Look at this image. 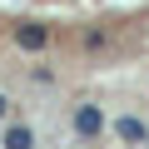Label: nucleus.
I'll use <instances>...</instances> for the list:
<instances>
[{
    "mask_svg": "<svg viewBox=\"0 0 149 149\" xmlns=\"http://www.w3.org/2000/svg\"><path fill=\"white\" fill-rule=\"evenodd\" d=\"M70 129H74V139H80V144H100L104 129H109L104 104H100V100H80V104H74V114H70Z\"/></svg>",
    "mask_w": 149,
    "mask_h": 149,
    "instance_id": "1",
    "label": "nucleus"
},
{
    "mask_svg": "<svg viewBox=\"0 0 149 149\" xmlns=\"http://www.w3.org/2000/svg\"><path fill=\"white\" fill-rule=\"evenodd\" d=\"M109 129H114V139H119V144H129V149L149 144V124H144L139 114H119V119H114Z\"/></svg>",
    "mask_w": 149,
    "mask_h": 149,
    "instance_id": "2",
    "label": "nucleus"
},
{
    "mask_svg": "<svg viewBox=\"0 0 149 149\" xmlns=\"http://www.w3.org/2000/svg\"><path fill=\"white\" fill-rule=\"evenodd\" d=\"M15 45H20L25 55H40V50L50 45V25H40V20H25V25H15Z\"/></svg>",
    "mask_w": 149,
    "mask_h": 149,
    "instance_id": "3",
    "label": "nucleus"
},
{
    "mask_svg": "<svg viewBox=\"0 0 149 149\" xmlns=\"http://www.w3.org/2000/svg\"><path fill=\"white\" fill-rule=\"evenodd\" d=\"M0 144H5V149H35V129H30L25 119H20V124H5Z\"/></svg>",
    "mask_w": 149,
    "mask_h": 149,
    "instance_id": "4",
    "label": "nucleus"
},
{
    "mask_svg": "<svg viewBox=\"0 0 149 149\" xmlns=\"http://www.w3.org/2000/svg\"><path fill=\"white\" fill-rule=\"evenodd\" d=\"M104 40H109V35H104V30H85V50H100V45H104Z\"/></svg>",
    "mask_w": 149,
    "mask_h": 149,
    "instance_id": "5",
    "label": "nucleus"
},
{
    "mask_svg": "<svg viewBox=\"0 0 149 149\" xmlns=\"http://www.w3.org/2000/svg\"><path fill=\"white\" fill-rule=\"evenodd\" d=\"M10 119V95H0V124Z\"/></svg>",
    "mask_w": 149,
    "mask_h": 149,
    "instance_id": "6",
    "label": "nucleus"
}]
</instances>
